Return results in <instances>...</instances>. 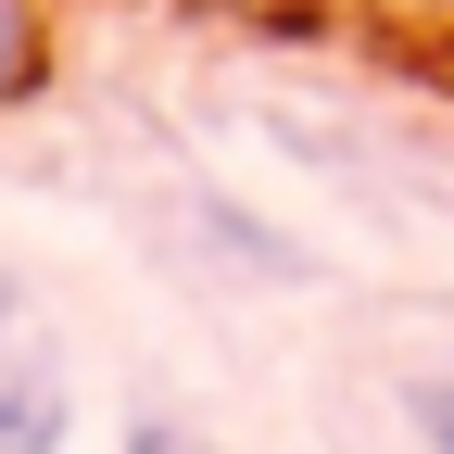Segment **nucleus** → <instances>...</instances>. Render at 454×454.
Returning a JSON list of instances; mask_svg holds the SVG:
<instances>
[{"label": "nucleus", "instance_id": "obj_2", "mask_svg": "<svg viewBox=\"0 0 454 454\" xmlns=\"http://www.w3.org/2000/svg\"><path fill=\"white\" fill-rule=\"evenodd\" d=\"M26 64H38V38H26V0H0V101L26 89Z\"/></svg>", "mask_w": 454, "mask_h": 454}, {"label": "nucleus", "instance_id": "obj_4", "mask_svg": "<svg viewBox=\"0 0 454 454\" xmlns=\"http://www.w3.org/2000/svg\"><path fill=\"white\" fill-rule=\"evenodd\" d=\"M127 454H202V442H177V429H139V442H127Z\"/></svg>", "mask_w": 454, "mask_h": 454}, {"label": "nucleus", "instance_id": "obj_3", "mask_svg": "<svg viewBox=\"0 0 454 454\" xmlns=\"http://www.w3.org/2000/svg\"><path fill=\"white\" fill-rule=\"evenodd\" d=\"M417 429H429V454H454V379H429V391H417Z\"/></svg>", "mask_w": 454, "mask_h": 454}, {"label": "nucleus", "instance_id": "obj_1", "mask_svg": "<svg viewBox=\"0 0 454 454\" xmlns=\"http://www.w3.org/2000/svg\"><path fill=\"white\" fill-rule=\"evenodd\" d=\"M0 454H64V391L51 379H0Z\"/></svg>", "mask_w": 454, "mask_h": 454}, {"label": "nucleus", "instance_id": "obj_5", "mask_svg": "<svg viewBox=\"0 0 454 454\" xmlns=\"http://www.w3.org/2000/svg\"><path fill=\"white\" fill-rule=\"evenodd\" d=\"M0 328H13V303H0Z\"/></svg>", "mask_w": 454, "mask_h": 454}]
</instances>
